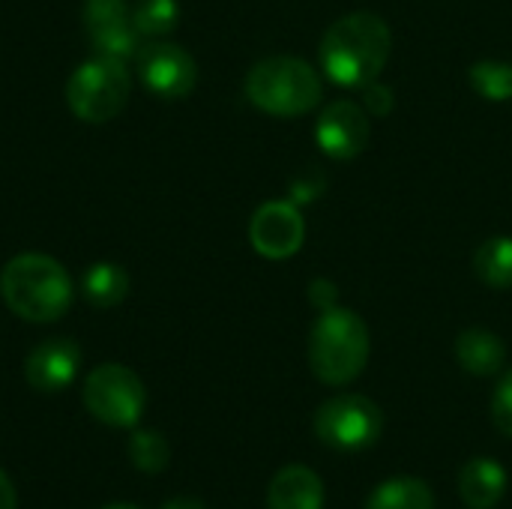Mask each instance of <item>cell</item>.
<instances>
[{
    "label": "cell",
    "mask_w": 512,
    "mask_h": 509,
    "mask_svg": "<svg viewBox=\"0 0 512 509\" xmlns=\"http://www.w3.org/2000/svg\"><path fill=\"white\" fill-rule=\"evenodd\" d=\"M393 51V33L375 12H351L327 27L321 39V69L339 87L378 81Z\"/></svg>",
    "instance_id": "1"
},
{
    "label": "cell",
    "mask_w": 512,
    "mask_h": 509,
    "mask_svg": "<svg viewBox=\"0 0 512 509\" xmlns=\"http://www.w3.org/2000/svg\"><path fill=\"white\" fill-rule=\"evenodd\" d=\"M3 303L24 321L48 324L69 312L72 306V279L48 255L27 252L12 258L0 273Z\"/></svg>",
    "instance_id": "2"
},
{
    "label": "cell",
    "mask_w": 512,
    "mask_h": 509,
    "mask_svg": "<svg viewBox=\"0 0 512 509\" xmlns=\"http://www.w3.org/2000/svg\"><path fill=\"white\" fill-rule=\"evenodd\" d=\"M372 339L366 321L354 309H324L309 333L312 375L327 387H345L360 378L369 363Z\"/></svg>",
    "instance_id": "3"
},
{
    "label": "cell",
    "mask_w": 512,
    "mask_h": 509,
    "mask_svg": "<svg viewBox=\"0 0 512 509\" xmlns=\"http://www.w3.org/2000/svg\"><path fill=\"white\" fill-rule=\"evenodd\" d=\"M246 96L273 117H303L321 105L324 87L315 66L291 54L258 60L246 75Z\"/></svg>",
    "instance_id": "4"
},
{
    "label": "cell",
    "mask_w": 512,
    "mask_h": 509,
    "mask_svg": "<svg viewBox=\"0 0 512 509\" xmlns=\"http://www.w3.org/2000/svg\"><path fill=\"white\" fill-rule=\"evenodd\" d=\"M129 90H132V78L126 60L99 54L72 72L66 84V102L78 120L105 123L123 111Z\"/></svg>",
    "instance_id": "5"
},
{
    "label": "cell",
    "mask_w": 512,
    "mask_h": 509,
    "mask_svg": "<svg viewBox=\"0 0 512 509\" xmlns=\"http://www.w3.org/2000/svg\"><path fill=\"white\" fill-rule=\"evenodd\" d=\"M81 396L84 408L111 429H132L147 408V390L141 378L120 363L96 366L87 375Z\"/></svg>",
    "instance_id": "6"
},
{
    "label": "cell",
    "mask_w": 512,
    "mask_h": 509,
    "mask_svg": "<svg viewBox=\"0 0 512 509\" xmlns=\"http://www.w3.org/2000/svg\"><path fill=\"white\" fill-rule=\"evenodd\" d=\"M384 411L369 396H336L315 411V435L342 453H360L378 444Z\"/></svg>",
    "instance_id": "7"
},
{
    "label": "cell",
    "mask_w": 512,
    "mask_h": 509,
    "mask_svg": "<svg viewBox=\"0 0 512 509\" xmlns=\"http://www.w3.org/2000/svg\"><path fill=\"white\" fill-rule=\"evenodd\" d=\"M138 75L150 93L162 99H183L195 90L198 66L192 54L174 42H147L138 48Z\"/></svg>",
    "instance_id": "8"
},
{
    "label": "cell",
    "mask_w": 512,
    "mask_h": 509,
    "mask_svg": "<svg viewBox=\"0 0 512 509\" xmlns=\"http://www.w3.org/2000/svg\"><path fill=\"white\" fill-rule=\"evenodd\" d=\"M372 138V126H369V114L348 99H336L330 105H324L318 123H315V141L318 147L330 156V159H354L369 147Z\"/></svg>",
    "instance_id": "9"
},
{
    "label": "cell",
    "mask_w": 512,
    "mask_h": 509,
    "mask_svg": "<svg viewBox=\"0 0 512 509\" xmlns=\"http://www.w3.org/2000/svg\"><path fill=\"white\" fill-rule=\"evenodd\" d=\"M90 45L105 57L129 60L138 51V30L126 0H84L81 12Z\"/></svg>",
    "instance_id": "10"
},
{
    "label": "cell",
    "mask_w": 512,
    "mask_h": 509,
    "mask_svg": "<svg viewBox=\"0 0 512 509\" xmlns=\"http://www.w3.org/2000/svg\"><path fill=\"white\" fill-rule=\"evenodd\" d=\"M303 237H306L303 216L288 201H270V204L258 207L249 222V240H252L255 252L270 261L291 258L303 246Z\"/></svg>",
    "instance_id": "11"
},
{
    "label": "cell",
    "mask_w": 512,
    "mask_h": 509,
    "mask_svg": "<svg viewBox=\"0 0 512 509\" xmlns=\"http://www.w3.org/2000/svg\"><path fill=\"white\" fill-rule=\"evenodd\" d=\"M81 369V348L72 339H45L36 345L24 363V378L39 393L66 390Z\"/></svg>",
    "instance_id": "12"
},
{
    "label": "cell",
    "mask_w": 512,
    "mask_h": 509,
    "mask_svg": "<svg viewBox=\"0 0 512 509\" xmlns=\"http://www.w3.org/2000/svg\"><path fill=\"white\" fill-rule=\"evenodd\" d=\"M267 509H324V480L309 465H285L270 480Z\"/></svg>",
    "instance_id": "13"
},
{
    "label": "cell",
    "mask_w": 512,
    "mask_h": 509,
    "mask_svg": "<svg viewBox=\"0 0 512 509\" xmlns=\"http://www.w3.org/2000/svg\"><path fill=\"white\" fill-rule=\"evenodd\" d=\"M510 477L495 459H471L459 471V495L471 509H495L507 495Z\"/></svg>",
    "instance_id": "14"
},
{
    "label": "cell",
    "mask_w": 512,
    "mask_h": 509,
    "mask_svg": "<svg viewBox=\"0 0 512 509\" xmlns=\"http://www.w3.org/2000/svg\"><path fill=\"white\" fill-rule=\"evenodd\" d=\"M456 360L465 372H471L477 378H492L507 363V345L501 342L498 333L471 327V330L459 333V339H456Z\"/></svg>",
    "instance_id": "15"
},
{
    "label": "cell",
    "mask_w": 512,
    "mask_h": 509,
    "mask_svg": "<svg viewBox=\"0 0 512 509\" xmlns=\"http://www.w3.org/2000/svg\"><path fill=\"white\" fill-rule=\"evenodd\" d=\"M366 509H435V495L417 477H393L369 495Z\"/></svg>",
    "instance_id": "16"
},
{
    "label": "cell",
    "mask_w": 512,
    "mask_h": 509,
    "mask_svg": "<svg viewBox=\"0 0 512 509\" xmlns=\"http://www.w3.org/2000/svg\"><path fill=\"white\" fill-rule=\"evenodd\" d=\"M81 291H84V300H87L90 306H96V309H111V306H117V303L126 300V294H129V276H126L123 267L108 264V261H99V264H93V267L84 273Z\"/></svg>",
    "instance_id": "17"
},
{
    "label": "cell",
    "mask_w": 512,
    "mask_h": 509,
    "mask_svg": "<svg viewBox=\"0 0 512 509\" xmlns=\"http://www.w3.org/2000/svg\"><path fill=\"white\" fill-rule=\"evenodd\" d=\"M474 273L492 291L512 288V237H492L474 252Z\"/></svg>",
    "instance_id": "18"
},
{
    "label": "cell",
    "mask_w": 512,
    "mask_h": 509,
    "mask_svg": "<svg viewBox=\"0 0 512 509\" xmlns=\"http://www.w3.org/2000/svg\"><path fill=\"white\" fill-rule=\"evenodd\" d=\"M132 24L138 36L147 39L168 36L180 24V6L177 0H138L132 9Z\"/></svg>",
    "instance_id": "19"
},
{
    "label": "cell",
    "mask_w": 512,
    "mask_h": 509,
    "mask_svg": "<svg viewBox=\"0 0 512 509\" xmlns=\"http://www.w3.org/2000/svg\"><path fill=\"white\" fill-rule=\"evenodd\" d=\"M471 87L489 99V102H507L512 99V66L501 60H480L468 72Z\"/></svg>",
    "instance_id": "20"
},
{
    "label": "cell",
    "mask_w": 512,
    "mask_h": 509,
    "mask_svg": "<svg viewBox=\"0 0 512 509\" xmlns=\"http://www.w3.org/2000/svg\"><path fill=\"white\" fill-rule=\"evenodd\" d=\"M129 462L141 471V474H162L171 462V450L168 441L159 432H135L129 441Z\"/></svg>",
    "instance_id": "21"
},
{
    "label": "cell",
    "mask_w": 512,
    "mask_h": 509,
    "mask_svg": "<svg viewBox=\"0 0 512 509\" xmlns=\"http://www.w3.org/2000/svg\"><path fill=\"white\" fill-rule=\"evenodd\" d=\"M492 423L501 435L512 438V372L501 378L492 396Z\"/></svg>",
    "instance_id": "22"
},
{
    "label": "cell",
    "mask_w": 512,
    "mask_h": 509,
    "mask_svg": "<svg viewBox=\"0 0 512 509\" xmlns=\"http://www.w3.org/2000/svg\"><path fill=\"white\" fill-rule=\"evenodd\" d=\"M363 90H366V108H369L372 114L384 117V114L393 111V90H390V87L372 81V84H366Z\"/></svg>",
    "instance_id": "23"
},
{
    "label": "cell",
    "mask_w": 512,
    "mask_h": 509,
    "mask_svg": "<svg viewBox=\"0 0 512 509\" xmlns=\"http://www.w3.org/2000/svg\"><path fill=\"white\" fill-rule=\"evenodd\" d=\"M312 303L321 306V312H324V309H333V303H336L333 285H330V282H312Z\"/></svg>",
    "instance_id": "24"
},
{
    "label": "cell",
    "mask_w": 512,
    "mask_h": 509,
    "mask_svg": "<svg viewBox=\"0 0 512 509\" xmlns=\"http://www.w3.org/2000/svg\"><path fill=\"white\" fill-rule=\"evenodd\" d=\"M0 509H18V495L12 480L0 471Z\"/></svg>",
    "instance_id": "25"
},
{
    "label": "cell",
    "mask_w": 512,
    "mask_h": 509,
    "mask_svg": "<svg viewBox=\"0 0 512 509\" xmlns=\"http://www.w3.org/2000/svg\"><path fill=\"white\" fill-rule=\"evenodd\" d=\"M162 509H207L198 498H192V495H177V498H171V501H165Z\"/></svg>",
    "instance_id": "26"
},
{
    "label": "cell",
    "mask_w": 512,
    "mask_h": 509,
    "mask_svg": "<svg viewBox=\"0 0 512 509\" xmlns=\"http://www.w3.org/2000/svg\"><path fill=\"white\" fill-rule=\"evenodd\" d=\"M102 509H141V507H135V504H108V507H102Z\"/></svg>",
    "instance_id": "27"
}]
</instances>
